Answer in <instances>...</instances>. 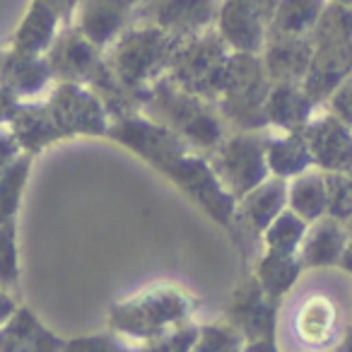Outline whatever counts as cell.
<instances>
[{
	"mask_svg": "<svg viewBox=\"0 0 352 352\" xmlns=\"http://www.w3.org/2000/svg\"><path fill=\"white\" fill-rule=\"evenodd\" d=\"M265 133L239 131L227 135L210 152V164L217 179L236 201L268 179L270 166L265 157Z\"/></svg>",
	"mask_w": 352,
	"mask_h": 352,
	"instance_id": "cell-8",
	"label": "cell"
},
{
	"mask_svg": "<svg viewBox=\"0 0 352 352\" xmlns=\"http://www.w3.org/2000/svg\"><path fill=\"white\" fill-rule=\"evenodd\" d=\"M65 350H123V347L118 345L116 338L97 336V338H80V340H70Z\"/></svg>",
	"mask_w": 352,
	"mask_h": 352,
	"instance_id": "cell-36",
	"label": "cell"
},
{
	"mask_svg": "<svg viewBox=\"0 0 352 352\" xmlns=\"http://www.w3.org/2000/svg\"><path fill=\"white\" fill-rule=\"evenodd\" d=\"M278 0H222L217 12V34L232 51L263 54L268 27Z\"/></svg>",
	"mask_w": 352,
	"mask_h": 352,
	"instance_id": "cell-10",
	"label": "cell"
},
{
	"mask_svg": "<svg viewBox=\"0 0 352 352\" xmlns=\"http://www.w3.org/2000/svg\"><path fill=\"white\" fill-rule=\"evenodd\" d=\"M22 152L25 150H22L20 140H17V135L12 133V128L8 126V123L0 126V174H3Z\"/></svg>",
	"mask_w": 352,
	"mask_h": 352,
	"instance_id": "cell-35",
	"label": "cell"
},
{
	"mask_svg": "<svg viewBox=\"0 0 352 352\" xmlns=\"http://www.w3.org/2000/svg\"><path fill=\"white\" fill-rule=\"evenodd\" d=\"M20 280L15 220L0 225V287H15Z\"/></svg>",
	"mask_w": 352,
	"mask_h": 352,
	"instance_id": "cell-31",
	"label": "cell"
},
{
	"mask_svg": "<svg viewBox=\"0 0 352 352\" xmlns=\"http://www.w3.org/2000/svg\"><path fill=\"white\" fill-rule=\"evenodd\" d=\"M46 3H49L60 17H70L75 12V8H78L80 0H46Z\"/></svg>",
	"mask_w": 352,
	"mask_h": 352,
	"instance_id": "cell-39",
	"label": "cell"
},
{
	"mask_svg": "<svg viewBox=\"0 0 352 352\" xmlns=\"http://www.w3.org/2000/svg\"><path fill=\"white\" fill-rule=\"evenodd\" d=\"M309 222L304 217H299L294 210L285 208L263 232L265 249L270 251H283V254H297L299 246L304 241V234L309 230Z\"/></svg>",
	"mask_w": 352,
	"mask_h": 352,
	"instance_id": "cell-29",
	"label": "cell"
},
{
	"mask_svg": "<svg viewBox=\"0 0 352 352\" xmlns=\"http://www.w3.org/2000/svg\"><path fill=\"white\" fill-rule=\"evenodd\" d=\"M314 56L311 36L268 34L263 46V65L273 82H302Z\"/></svg>",
	"mask_w": 352,
	"mask_h": 352,
	"instance_id": "cell-15",
	"label": "cell"
},
{
	"mask_svg": "<svg viewBox=\"0 0 352 352\" xmlns=\"http://www.w3.org/2000/svg\"><path fill=\"white\" fill-rule=\"evenodd\" d=\"M3 56H6V51H3V49H0V63H3Z\"/></svg>",
	"mask_w": 352,
	"mask_h": 352,
	"instance_id": "cell-44",
	"label": "cell"
},
{
	"mask_svg": "<svg viewBox=\"0 0 352 352\" xmlns=\"http://www.w3.org/2000/svg\"><path fill=\"white\" fill-rule=\"evenodd\" d=\"M309 36L314 41V56L302 87L318 104L352 75V10L340 3L326 6Z\"/></svg>",
	"mask_w": 352,
	"mask_h": 352,
	"instance_id": "cell-4",
	"label": "cell"
},
{
	"mask_svg": "<svg viewBox=\"0 0 352 352\" xmlns=\"http://www.w3.org/2000/svg\"><path fill=\"white\" fill-rule=\"evenodd\" d=\"M345 174H347V179H350V184H352V166H350V169L345 171Z\"/></svg>",
	"mask_w": 352,
	"mask_h": 352,
	"instance_id": "cell-43",
	"label": "cell"
},
{
	"mask_svg": "<svg viewBox=\"0 0 352 352\" xmlns=\"http://www.w3.org/2000/svg\"><path fill=\"white\" fill-rule=\"evenodd\" d=\"M331 111L352 128V75L342 80L336 92L331 94Z\"/></svg>",
	"mask_w": 352,
	"mask_h": 352,
	"instance_id": "cell-34",
	"label": "cell"
},
{
	"mask_svg": "<svg viewBox=\"0 0 352 352\" xmlns=\"http://www.w3.org/2000/svg\"><path fill=\"white\" fill-rule=\"evenodd\" d=\"M326 10V0H278L268 34L307 36Z\"/></svg>",
	"mask_w": 352,
	"mask_h": 352,
	"instance_id": "cell-26",
	"label": "cell"
},
{
	"mask_svg": "<svg viewBox=\"0 0 352 352\" xmlns=\"http://www.w3.org/2000/svg\"><path fill=\"white\" fill-rule=\"evenodd\" d=\"M193 309V299L176 287H155L111 307V326L126 336L150 342L169 328L191 321Z\"/></svg>",
	"mask_w": 352,
	"mask_h": 352,
	"instance_id": "cell-6",
	"label": "cell"
},
{
	"mask_svg": "<svg viewBox=\"0 0 352 352\" xmlns=\"http://www.w3.org/2000/svg\"><path fill=\"white\" fill-rule=\"evenodd\" d=\"M140 0H80L78 27L89 41L107 49L118 34L135 20Z\"/></svg>",
	"mask_w": 352,
	"mask_h": 352,
	"instance_id": "cell-14",
	"label": "cell"
},
{
	"mask_svg": "<svg viewBox=\"0 0 352 352\" xmlns=\"http://www.w3.org/2000/svg\"><path fill=\"white\" fill-rule=\"evenodd\" d=\"M302 261L299 254H283V251H265V256L258 261L256 278L263 285V289L273 299H280L294 287L302 273Z\"/></svg>",
	"mask_w": 352,
	"mask_h": 352,
	"instance_id": "cell-27",
	"label": "cell"
},
{
	"mask_svg": "<svg viewBox=\"0 0 352 352\" xmlns=\"http://www.w3.org/2000/svg\"><path fill=\"white\" fill-rule=\"evenodd\" d=\"M287 206L307 222L321 220L328 212V186L326 174L318 171H302L294 176L287 186Z\"/></svg>",
	"mask_w": 352,
	"mask_h": 352,
	"instance_id": "cell-25",
	"label": "cell"
},
{
	"mask_svg": "<svg viewBox=\"0 0 352 352\" xmlns=\"http://www.w3.org/2000/svg\"><path fill=\"white\" fill-rule=\"evenodd\" d=\"M265 157L273 176L294 179L302 171L311 169L314 157L302 131H283V135H270L265 142Z\"/></svg>",
	"mask_w": 352,
	"mask_h": 352,
	"instance_id": "cell-23",
	"label": "cell"
},
{
	"mask_svg": "<svg viewBox=\"0 0 352 352\" xmlns=\"http://www.w3.org/2000/svg\"><path fill=\"white\" fill-rule=\"evenodd\" d=\"M328 186V215L336 220L352 217V184L345 171H326Z\"/></svg>",
	"mask_w": 352,
	"mask_h": 352,
	"instance_id": "cell-32",
	"label": "cell"
},
{
	"mask_svg": "<svg viewBox=\"0 0 352 352\" xmlns=\"http://www.w3.org/2000/svg\"><path fill=\"white\" fill-rule=\"evenodd\" d=\"M230 56L232 49L227 46V41L210 27V30L184 36L171 58L169 75L184 89L215 102Z\"/></svg>",
	"mask_w": 352,
	"mask_h": 352,
	"instance_id": "cell-7",
	"label": "cell"
},
{
	"mask_svg": "<svg viewBox=\"0 0 352 352\" xmlns=\"http://www.w3.org/2000/svg\"><path fill=\"white\" fill-rule=\"evenodd\" d=\"M340 265L345 273L352 275V239L345 244V251H342V256H340Z\"/></svg>",
	"mask_w": 352,
	"mask_h": 352,
	"instance_id": "cell-40",
	"label": "cell"
},
{
	"mask_svg": "<svg viewBox=\"0 0 352 352\" xmlns=\"http://www.w3.org/2000/svg\"><path fill=\"white\" fill-rule=\"evenodd\" d=\"M333 3H340V6H347V8H352V0H333Z\"/></svg>",
	"mask_w": 352,
	"mask_h": 352,
	"instance_id": "cell-42",
	"label": "cell"
},
{
	"mask_svg": "<svg viewBox=\"0 0 352 352\" xmlns=\"http://www.w3.org/2000/svg\"><path fill=\"white\" fill-rule=\"evenodd\" d=\"M8 126H10L12 133L17 135L22 150L32 152V155H36V152H41L44 147H49L51 142L63 138V133H60L58 126H56L54 113H51V109L46 102L44 104L22 102L20 109H17V113L12 116V121L8 123Z\"/></svg>",
	"mask_w": 352,
	"mask_h": 352,
	"instance_id": "cell-22",
	"label": "cell"
},
{
	"mask_svg": "<svg viewBox=\"0 0 352 352\" xmlns=\"http://www.w3.org/2000/svg\"><path fill=\"white\" fill-rule=\"evenodd\" d=\"M314 164L323 171H347L352 166V131L336 113L314 118L302 128Z\"/></svg>",
	"mask_w": 352,
	"mask_h": 352,
	"instance_id": "cell-13",
	"label": "cell"
},
{
	"mask_svg": "<svg viewBox=\"0 0 352 352\" xmlns=\"http://www.w3.org/2000/svg\"><path fill=\"white\" fill-rule=\"evenodd\" d=\"M314 102L302 82H273L265 99L268 123L280 131H302L314 113Z\"/></svg>",
	"mask_w": 352,
	"mask_h": 352,
	"instance_id": "cell-19",
	"label": "cell"
},
{
	"mask_svg": "<svg viewBox=\"0 0 352 352\" xmlns=\"http://www.w3.org/2000/svg\"><path fill=\"white\" fill-rule=\"evenodd\" d=\"M20 104H22V99L17 97L15 92H10L6 85H0V126H6V123L12 121V116L17 113Z\"/></svg>",
	"mask_w": 352,
	"mask_h": 352,
	"instance_id": "cell-37",
	"label": "cell"
},
{
	"mask_svg": "<svg viewBox=\"0 0 352 352\" xmlns=\"http://www.w3.org/2000/svg\"><path fill=\"white\" fill-rule=\"evenodd\" d=\"M51 80H54V70L46 54H25V51L10 49L3 56L0 85H6L20 99L36 97L49 87Z\"/></svg>",
	"mask_w": 352,
	"mask_h": 352,
	"instance_id": "cell-17",
	"label": "cell"
},
{
	"mask_svg": "<svg viewBox=\"0 0 352 352\" xmlns=\"http://www.w3.org/2000/svg\"><path fill=\"white\" fill-rule=\"evenodd\" d=\"M49 109L58 131L65 135H107L111 116L104 99L82 82H58L51 92Z\"/></svg>",
	"mask_w": 352,
	"mask_h": 352,
	"instance_id": "cell-9",
	"label": "cell"
},
{
	"mask_svg": "<svg viewBox=\"0 0 352 352\" xmlns=\"http://www.w3.org/2000/svg\"><path fill=\"white\" fill-rule=\"evenodd\" d=\"M270 87L273 80L265 73L263 58L258 54L232 51L215 107L220 116L239 131H263L270 126L265 116Z\"/></svg>",
	"mask_w": 352,
	"mask_h": 352,
	"instance_id": "cell-5",
	"label": "cell"
},
{
	"mask_svg": "<svg viewBox=\"0 0 352 352\" xmlns=\"http://www.w3.org/2000/svg\"><path fill=\"white\" fill-rule=\"evenodd\" d=\"M109 135L160 166L184 191L191 193L220 225H232L236 198L222 186L210 162L198 155V150H193L179 133H174L164 123L152 121L140 109H133L111 118Z\"/></svg>",
	"mask_w": 352,
	"mask_h": 352,
	"instance_id": "cell-1",
	"label": "cell"
},
{
	"mask_svg": "<svg viewBox=\"0 0 352 352\" xmlns=\"http://www.w3.org/2000/svg\"><path fill=\"white\" fill-rule=\"evenodd\" d=\"M32 152H22L3 174H0V225L12 222L20 210L22 193L32 169Z\"/></svg>",
	"mask_w": 352,
	"mask_h": 352,
	"instance_id": "cell-28",
	"label": "cell"
},
{
	"mask_svg": "<svg viewBox=\"0 0 352 352\" xmlns=\"http://www.w3.org/2000/svg\"><path fill=\"white\" fill-rule=\"evenodd\" d=\"M347 244V232L340 227V220L326 217L316 220L311 230H307L299 246V261L304 268H331L340 263V256Z\"/></svg>",
	"mask_w": 352,
	"mask_h": 352,
	"instance_id": "cell-20",
	"label": "cell"
},
{
	"mask_svg": "<svg viewBox=\"0 0 352 352\" xmlns=\"http://www.w3.org/2000/svg\"><path fill=\"white\" fill-rule=\"evenodd\" d=\"M60 20L63 17L46 0H34L12 39V49L25 51V54H46L58 36Z\"/></svg>",
	"mask_w": 352,
	"mask_h": 352,
	"instance_id": "cell-24",
	"label": "cell"
},
{
	"mask_svg": "<svg viewBox=\"0 0 352 352\" xmlns=\"http://www.w3.org/2000/svg\"><path fill=\"white\" fill-rule=\"evenodd\" d=\"M338 323V309L323 294H309L294 307L292 328L294 336L304 345H323L333 340Z\"/></svg>",
	"mask_w": 352,
	"mask_h": 352,
	"instance_id": "cell-21",
	"label": "cell"
},
{
	"mask_svg": "<svg viewBox=\"0 0 352 352\" xmlns=\"http://www.w3.org/2000/svg\"><path fill=\"white\" fill-rule=\"evenodd\" d=\"M220 6L222 0H140L135 20L176 36H191L215 25Z\"/></svg>",
	"mask_w": 352,
	"mask_h": 352,
	"instance_id": "cell-12",
	"label": "cell"
},
{
	"mask_svg": "<svg viewBox=\"0 0 352 352\" xmlns=\"http://www.w3.org/2000/svg\"><path fill=\"white\" fill-rule=\"evenodd\" d=\"M138 109L152 121L164 123L179 133L198 152L210 155L227 138L215 102L184 89L169 73L140 94Z\"/></svg>",
	"mask_w": 352,
	"mask_h": 352,
	"instance_id": "cell-2",
	"label": "cell"
},
{
	"mask_svg": "<svg viewBox=\"0 0 352 352\" xmlns=\"http://www.w3.org/2000/svg\"><path fill=\"white\" fill-rule=\"evenodd\" d=\"M68 342L56 338L30 309L17 307V311L0 326V350L6 352H54L65 350Z\"/></svg>",
	"mask_w": 352,
	"mask_h": 352,
	"instance_id": "cell-18",
	"label": "cell"
},
{
	"mask_svg": "<svg viewBox=\"0 0 352 352\" xmlns=\"http://www.w3.org/2000/svg\"><path fill=\"white\" fill-rule=\"evenodd\" d=\"M184 36L164 32L157 25L138 22L131 25L104 49L109 68L118 78V82L135 97L150 89L160 78H164L171 68L176 49Z\"/></svg>",
	"mask_w": 352,
	"mask_h": 352,
	"instance_id": "cell-3",
	"label": "cell"
},
{
	"mask_svg": "<svg viewBox=\"0 0 352 352\" xmlns=\"http://www.w3.org/2000/svg\"><path fill=\"white\" fill-rule=\"evenodd\" d=\"M342 350H352V331H350V336L342 340Z\"/></svg>",
	"mask_w": 352,
	"mask_h": 352,
	"instance_id": "cell-41",
	"label": "cell"
},
{
	"mask_svg": "<svg viewBox=\"0 0 352 352\" xmlns=\"http://www.w3.org/2000/svg\"><path fill=\"white\" fill-rule=\"evenodd\" d=\"M198 336H201V326L186 321V323H182V326L169 328V331L162 333L160 338H152L147 347H152V350H164V352L196 350Z\"/></svg>",
	"mask_w": 352,
	"mask_h": 352,
	"instance_id": "cell-33",
	"label": "cell"
},
{
	"mask_svg": "<svg viewBox=\"0 0 352 352\" xmlns=\"http://www.w3.org/2000/svg\"><path fill=\"white\" fill-rule=\"evenodd\" d=\"M244 333L234 326L232 321H217L201 326V336H198L196 350L201 352H230L239 350L244 342Z\"/></svg>",
	"mask_w": 352,
	"mask_h": 352,
	"instance_id": "cell-30",
	"label": "cell"
},
{
	"mask_svg": "<svg viewBox=\"0 0 352 352\" xmlns=\"http://www.w3.org/2000/svg\"><path fill=\"white\" fill-rule=\"evenodd\" d=\"M17 311V302L6 292V287H0V326Z\"/></svg>",
	"mask_w": 352,
	"mask_h": 352,
	"instance_id": "cell-38",
	"label": "cell"
},
{
	"mask_svg": "<svg viewBox=\"0 0 352 352\" xmlns=\"http://www.w3.org/2000/svg\"><path fill=\"white\" fill-rule=\"evenodd\" d=\"M275 302L258 278H249L232 297L227 307V318L244 333L249 340V350H275Z\"/></svg>",
	"mask_w": 352,
	"mask_h": 352,
	"instance_id": "cell-11",
	"label": "cell"
},
{
	"mask_svg": "<svg viewBox=\"0 0 352 352\" xmlns=\"http://www.w3.org/2000/svg\"><path fill=\"white\" fill-rule=\"evenodd\" d=\"M287 206V179L270 176L236 201L234 217L251 234H263L265 227Z\"/></svg>",
	"mask_w": 352,
	"mask_h": 352,
	"instance_id": "cell-16",
	"label": "cell"
}]
</instances>
